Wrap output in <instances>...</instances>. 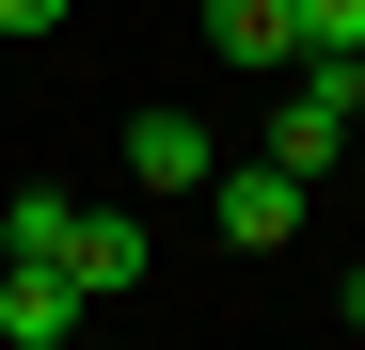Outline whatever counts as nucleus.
Instances as JSON below:
<instances>
[{"label": "nucleus", "instance_id": "nucleus-1", "mask_svg": "<svg viewBox=\"0 0 365 350\" xmlns=\"http://www.w3.org/2000/svg\"><path fill=\"white\" fill-rule=\"evenodd\" d=\"M349 128H365V48H302V64H286V111L255 128V159H286L302 191H318V175L349 159Z\"/></svg>", "mask_w": 365, "mask_h": 350}, {"label": "nucleus", "instance_id": "nucleus-2", "mask_svg": "<svg viewBox=\"0 0 365 350\" xmlns=\"http://www.w3.org/2000/svg\"><path fill=\"white\" fill-rule=\"evenodd\" d=\"M207 207H222V239H238V255H286V239H302V175H286V159H222V175H207Z\"/></svg>", "mask_w": 365, "mask_h": 350}, {"label": "nucleus", "instance_id": "nucleus-3", "mask_svg": "<svg viewBox=\"0 0 365 350\" xmlns=\"http://www.w3.org/2000/svg\"><path fill=\"white\" fill-rule=\"evenodd\" d=\"M207 175H222V128H191V111L128 128V191H207Z\"/></svg>", "mask_w": 365, "mask_h": 350}, {"label": "nucleus", "instance_id": "nucleus-4", "mask_svg": "<svg viewBox=\"0 0 365 350\" xmlns=\"http://www.w3.org/2000/svg\"><path fill=\"white\" fill-rule=\"evenodd\" d=\"M143 207H80V239H64V286H80V303H111V286H143Z\"/></svg>", "mask_w": 365, "mask_h": 350}, {"label": "nucleus", "instance_id": "nucleus-5", "mask_svg": "<svg viewBox=\"0 0 365 350\" xmlns=\"http://www.w3.org/2000/svg\"><path fill=\"white\" fill-rule=\"evenodd\" d=\"M0 350H80V286L16 255V271H0Z\"/></svg>", "mask_w": 365, "mask_h": 350}, {"label": "nucleus", "instance_id": "nucleus-6", "mask_svg": "<svg viewBox=\"0 0 365 350\" xmlns=\"http://www.w3.org/2000/svg\"><path fill=\"white\" fill-rule=\"evenodd\" d=\"M207 48L222 64H302V16L286 0H207Z\"/></svg>", "mask_w": 365, "mask_h": 350}, {"label": "nucleus", "instance_id": "nucleus-7", "mask_svg": "<svg viewBox=\"0 0 365 350\" xmlns=\"http://www.w3.org/2000/svg\"><path fill=\"white\" fill-rule=\"evenodd\" d=\"M64 239H80V191H16V207H0V255L64 271Z\"/></svg>", "mask_w": 365, "mask_h": 350}, {"label": "nucleus", "instance_id": "nucleus-8", "mask_svg": "<svg viewBox=\"0 0 365 350\" xmlns=\"http://www.w3.org/2000/svg\"><path fill=\"white\" fill-rule=\"evenodd\" d=\"M302 16V48H365V0H286Z\"/></svg>", "mask_w": 365, "mask_h": 350}, {"label": "nucleus", "instance_id": "nucleus-9", "mask_svg": "<svg viewBox=\"0 0 365 350\" xmlns=\"http://www.w3.org/2000/svg\"><path fill=\"white\" fill-rule=\"evenodd\" d=\"M64 32V0H0V48H48Z\"/></svg>", "mask_w": 365, "mask_h": 350}]
</instances>
